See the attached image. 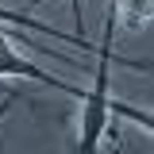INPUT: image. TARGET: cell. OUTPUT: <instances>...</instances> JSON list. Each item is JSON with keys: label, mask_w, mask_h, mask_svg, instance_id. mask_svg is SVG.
<instances>
[{"label": "cell", "mask_w": 154, "mask_h": 154, "mask_svg": "<svg viewBox=\"0 0 154 154\" xmlns=\"http://www.w3.org/2000/svg\"><path fill=\"white\" fill-rule=\"evenodd\" d=\"M112 35H116V23L112 16L104 19V38H100V46H93L96 50V69H93V85L89 89H81V96H77V139H73V154H100V146H104V139H108V131H112V116H127V119H135L143 131H150L154 119L150 112L143 108H131V104H119L112 96V66H131V69H150L146 62H139V58H123L112 50Z\"/></svg>", "instance_id": "cell-1"}, {"label": "cell", "mask_w": 154, "mask_h": 154, "mask_svg": "<svg viewBox=\"0 0 154 154\" xmlns=\"http://www.w3.org/2000/svg\"><path fill=\"white\" fill-rule=\"evenodd\" d=\"M23 46V42H19ZM19 46H16V35L0 23V77H27V81H38V85H50V89H58V93H66V96H81V85H69V81H62V77L54 73H46L42 66H35L31 58H23L19 54Z\"/></svg>", "instance_id": "cell-2"}, {"label": "cell", "mask_w": 154, "mask_h": 154, "mask_svg": "<svg viewBox=\"0 0 154 154\" xmlns=\"http://www.w3.org/2000/svg\"><path fill=\"white\" fill-rule=\"evenodd\" d=\"M108 16H112L116 27L123 31H146L150 27V16H154V0H112L108 4Z\"/></svg>", "instance_id": "cell-3"}, {"label": "cell", "mask_w": 154, "mask_h": 154, "mask_svg": "<svg viewBox=\"0 0 154 154\" xmlns=\"http://www.w3.org/2000/svg\"><path fill=\"white\" fill-rule=\"evenodd\" d=\"M0 23H4V27H27V31H38V35H46V38H58V42H77L73 35H66V31H58V27H50V23H42V19L27 16V12L4 8V4H0ZM77 46H85V42H77Z\"/></svg>", "instance_id": "cell-4"}, {"label": "cell", "mask_w": 154, "mask_h": 154, "mask_svg": "<svg viewBox=\"0 0 154 154\" xmlns=\"http://www.w3.org/2000/svg\"><path fill=\"white\" fill-rule=\"evenodd\" d=\"M38 4L42 0H31L27 8H38ZM66 4H69V19H73V35L89 46V38H85V0H66Z\"/></svg>", "instance_id": "cell-5"}]
</instances>
